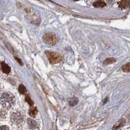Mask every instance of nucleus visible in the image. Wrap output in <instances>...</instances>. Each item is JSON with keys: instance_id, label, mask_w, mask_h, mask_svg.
Here are the masks:
<instances>
[{"instance_id": "1", "label": "nucleus", "mask_w": 130, "mask_h": 130, "mask_svg": "<svg viewBox=\"0 0 130 130\" xmlns=\"http://www.w3.org/2000/svg\"><path fill=\"white\" fill-rule=\"evenodd\" d=\"M1 103L4 107L9 109L12 107L15 103V98L11 94L4 93L1 98Z\"/></svg>"}, {"instance_id": "2", "label": "nucleus", "mask_w": 130, "mask_h": 130, "mask_svg": "<svg viewBox=\"0 0 130 130\" xmlns=\"http://www.w3.org/2000/svg\"><path fill=\"white\" fill-rule=\"evenodd\" d=\"M26 16L29 19V20L34 24L38 25L41 22V19L36 11L31 8H27L25 9Z\"/></svg>"}, {"instance_id": "3", "label": "nucleus", "mask_w": 130, "mask_h": 130, "mask_svg": "<svg viewBox=\"0 0 130 130\" xmlns=\"http://www.w3.org/2000/svg\"><path fill=\"white\" fill-rule=\"evenodd\" d=\"M46 54L49 59V62L52 64H57L63 60V57L61 56L60 54L56 53V52L47 51V52H46Z\"/></svg>"}, {"instance_id": "4", "label": "nucleus", "mask_w": 130, "mask_h": 130, "mask_svg": "<svg viewBox=\"0 0 130 130\" xmlns=\"http://www.w3.org/2000/svg\"><path fill=\"white\" fill-rule=\"evenodd\" d=\"M43 40L45 43L49 45L56 44L58 42V38L55 34L53 33H49L45 34L43 36Z\"/></svg>"}, {"instance_id": "5", "label": "nucleus", "mask_w": 130, "mask_h": 130, "mask_svg": "<svg viewBox=\"0 0 130 130\" xmlns=\"http://www.w3.org/2000/svg\"><path fill=\"white\" fill-rule=\"evenodd\" d=\"M11 120L16 124H19L23 121V117L19 112H14L11 115Z\"/></svg>"}, {"instance_id": "6", "label": "nucleus", "mask_w": 130, "mask_h": 130, "mask_svg": "<svg viewBox=\"0 0 130 130\" xmlns=\"http://www.w3.org/2000/svg\"><path fill=\"white\" fill-rule=\"evenodd\" d=\"M1 70L2 71L4 72L5 74H9L11 72V67L9 66V65H7L6 63L4 62H1Z\"/></svg>"}, {"instance_id": "7", "label": "nucleus", "mask_w": 130, "mask_h": 130, "mask_svg": "<svg viewBox=\"0 0 130 130\" xmlns=\"http://www.w3.org/2000/svg\"><path fill=\"white\" fill-rule=\"evenodd\" d=\"M93 6L96 8H101L106 6V3L103 1H96L93 3Z\"/></svg>"}, {"instance_id": "8", "label": "nucleus", "mask_w": 130, "mask_h": 130, "mask_svg": "<svg viewBox=\"0 0 130 130\" xmlns=\"http://www.w3.org/2000/svg\"><path fill=\"white\" fill-rule=\"evenodd\" d=\"M130 1H122L120 2H119V7L122 9H126L129 7L130 5Z\"/></svg>"}, {"instance_id": "9", "label": "nucleus", "mask_w": 130, "mask_h": 130, "mask_svg": "<svg viewBox=\"0 0 130 130\" xmlns=\"http://www.w3.org/2000/svg\"><path fill=\"white\" fill-rule=\"evenodd\" d=\"M27 123H28L29 128H31V129H35V128H36V126H37V123H36L35 120H31V119H28Z\"/></svg>"}, {"instance_id": "10", "label": "nucleus", "mask_w": 130, "mask_h": 130, "mask_svg": "<svg viewBox=\"0 0 130 130\" xmlns=\"http://www.w3.org/2000/svg\"><path fill=\"white\" fill-rule=\"evenodd\" d=\"M68 103H69V105L70 106H76L77 103H78V99L76 97L72 98L68 100Z\"/></svg>"}, {"instance_id": "11", "label": "nucleus", "mask_w": 130, "mask_h": 130, "mask_svg": "<svg viewBox=\"0 0 130 130\" xmlns=\"http://www.w3.org/2000/svg\"><path fill=\"white\" fill-rule=\"evenodd\" d=\"M29 113L31 117H35L36 116V114H37V109L35 107H31L29 109Z\"/></svg>"}, {"instance_id": "12", "label": "nucleus", "mask_w": 130, "mask_h": 130, "mask_svg": "<svg viewBox=\"0 0 130 130\" xmlns=\"http://www.w3.org/2000/svg\"><path fill=\"white\" fill-rule=\"evenodd\" d=\"M116 61H117V60H116V59L112 58V57H111V58L106 59L103 63H104V65H111V64L114 63Z\"/></svg>"}, {"instance_id": "13", "label": "nucleus", "mask_w": 130, "mask_h": 130, "mask_svg": "<svg viewBox=\"0 0 130 130\" xmlns=\"http://www.w3.org/2000/svg\"><path fill=\"white\" fill-rule=\"evenodd\" d=\"M18 90H19V92H20V94H25L27 92L26 88L25 87L24 85H20L19 87H18Z\"/></svg>"}, {"instance_id": "14", "label": "nucleus", "mask_w": 130, "mask_h": 130, "mask_svg": "<svg viewBox=\"0 0 130 130\" xmlns=\"http://www.w3.org/2000/svg\"><path fill=\"white\" fill-rule=\"evenodd\" d=\"M122 69L123 70L124 72H127V73H129L130 71V63H127L126 65H124L122 68Z\"/></svg>"}, {"instance_id": "15", "label": "nucleus", "mask_w": 130, "mask_h": 130, "mask_svg": "<svg viewBox=\"0 0 130 130\" xmlns=\"http://www.w3.org/2000/svg\"><path fill=\"white\" fill-rule=\"evenodd\" d=\"M25 101H26L30 106H33V100H31V98L29 97V96H27L25 97Z\"/></svg>"}, {"instance_id": "16", "label": "nucleus", "mask_w": 130, "mask_h": 130, "mask_svg": "<svg viewBox=\"0 0 130 130\" xmlns=\"http://www.w3.org/2000/svg\"><path fill=\"white\" fill-rule=\"evenodd\" d=\"M14 59H16V61H17V62H18V64H19V65H21V66H23V65H24V64H23L22 61V60H21L20 59L18 58L17 57H14Z\"/></svg>"}, {"instance_id": "17", "label": "nucleus", "mask_w": 130, "mask_h": 130, "mask_svg": "<svg viewBox=\"0 0 130 130\" xmlns=\"http://www.w3.org/2000/svg\"><path fill=\"white\" fill-rule=\"evenodd\" d=\"M0 130H9V128L7 126H2L0 127Z\"/></svg>"}, {"instance_id": "18", "label": "nucleus", "mask_w": 130, "mask_h": 130, "mask_svg": "<svg viewBox=\"0 0 130 130\" xmlns=\"http://www.w3.org/2000/svg\"><path fill=\"white\" fill-rule=\"evenodd\" d=\"M108 101V98L107 97H106V99H105V100L103 101V104H106V103H107V101Z\"/></svg>"}]
</instances>
